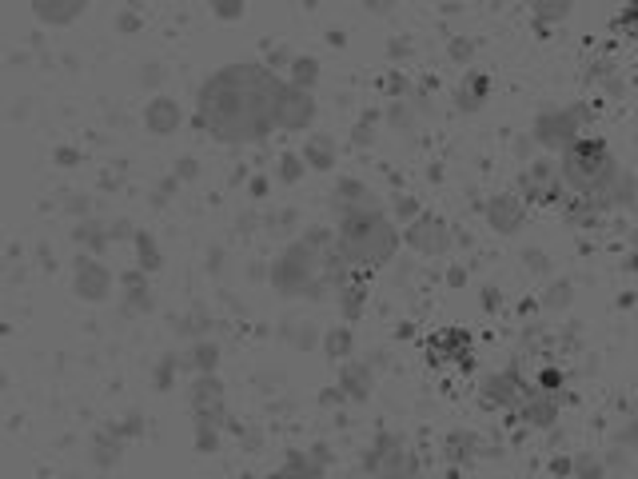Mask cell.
<instances>
[{
	"instance_id": "obj_1",
	"label": "cell",
	"mask_w": 638,
	"mask_h": 479,
	"mask_svg": "<svg viewBox=\"0 0 638 479\" xmlns=\"http://www.w3.org/2000/svg\"><path fill=\"white\" fill-rule=\"evenodd\" d=\"M284 84L288 80L272 72L264 60L220 64L196 88L192 124L232 148L264 144L276 132V104H280Z\"/></svg>"
},
{
	"instance_id": "obj_2",
	"label": "cell",
	"mask_w": 638,
	"mask_h": 479,
	"mask_svg": "<svg viewBox=\"0 0 638 479\" xmlns=\"http://www.w3.org/2000/svg\"><path fill=\"white\" fill-rule=\"evenodd\" d=\"M399 248H403V228L391 220L383 204L335 220V252L351 272H379L395 264Z\"/></svg>"
},
{
	"instance_id": "obj_3",
	"label": "cell",
	"mask_w": 638,
	"mask_h": 479,
	"mask_svg": "<svg viewBox=\"0 0 638 479\" xmlns=\"http://www.w3.org/2000/svg\"><path fill=\"white\" fill-rule=\"evenodd\" d=\"M268 284L280 300H323L335 296L327 276H323V256L312 252L304 240H288L272 260H268Z\"/></svg>"
},
{
	"instance_id": "obj_4",
	"label": "cell",
	"mask_w": 638,
	"mask_h": 479,
	"mask_svg": "<svg viewBox=\"0 0 638 479\" xmlns=\"http://www.w3.org/2000/svg\"><path fill=\"white\" fill-rule=\"evenodd\" d=\"M559 172H563V184L583 192V196H603V200H615L623 176L615 172V160L611 152L599 144V140H575L563 160H559Z\"/></svg>"
},
{
	"instance_id": "obj_5",
	"label": "cell",
	"mask_w": 638,
	"mask_h": 479,
	"mask_svg": "<svg viewBox=\"0 0 638 479\" xmlns=\"http://www.w3.org/2000/svg\"><path fill=\"white\" fill-rule=\"evenodd\" d=\"M363 472L371 479H419V460L395 432H379L363 452Z\"/></svg>"
},
{
	"instance_id": "obj_6",
	"label": "cell",
	"mask_w": 638,
	"mask_h": 479,
	"mask_svg": "<svg viewBox=\"0 0 638 479\" xmlns=\"http://www.w3.org/2000/svg\"><path fill=\"white\" fill-rule=\"evenodd\" d=\"M459 232L443 220V216H435V212H423L415 224H407L403 228V248L411 252V256H419V260H443L459 240H455Z\"/></svg>"
},
{
	"instance_id": "obj_7",
	"label": "cell",
	"mask_w": 638,
	"mask_h": 479,
	"mask_svg": "<svg viewBox=\"0 0 638 479\" xmlns=\"http://www.w3.org/2000/svg\"><path fill=\"white\" fill-rule=\"evenodd\" d=\"M583 108H547L535 116L531 124V140L535 148H571L579 140V128H583Z\"/></svg>"
},
{
	"instance_id": "obj_8",
	"label": "cell",
	"mask_w": 638,
	"mask_h": 479,
	"mask_svg": "<svg viewBox=\"0 0 638 479\" xmlns=\"http://www.w3.org/2000/svg\"><path fill=\"white\" fill-rule=\"evenodd\" d=\"M72 292L84 304H108V296L116 292V276L104 264V256H76L72 260Z\"/></svg>"
},
{
	"instance_id": "obj_9",
	"label": "cell",
	"mask_w": 638,
	"mask_h": 479,
	"mask_svg": "<svg viewBox=\"0 0 638 479\" xmlns=\"http://www.w3.org/2000/svg\"><path fill=\"white\" fill-rule=\"evenodd\" d=\"M527 392H531V388L523 384L519 368H491V372L479 376V404L491 408V412H511V408H519Z\"/></svg>"
},
{
	"instance_id": "obj_10",
	"label": "cell",
	"mask_w": 638,
	"mask_h": 479,
	"mask_svg": "<svg viewBox=\"0 0 638 479\" xmlns=\"http://www.w3.org/2000/svg\"><path fill=\"white\" fill-rule=\"evenodd\" d=\"M319 116V104H316V92H304L296 84H284L280 92V104H276V132H312Z\"/></svg>"
},
{
	"instance_id": "obj_11",
	"label": "cell",
	"mask_w": 638,
	"mask_h": 479,
	"mask_svg": "<svg viewBox=\"0 0 638 479\" xmlns=\"http://www.w3.org/2000/svg\"><path fill=\"white\" fill-rule=\"evenodd\" d=\"M483 224L495 236H515L527 224V200L519 192H495L483 200Z\"/></svg>"
},
{
	"instance_id": "obj_12",
	"label": "cell",
	"mask_w": 638,
	"mask_h": 479,
	"mask_svg": "<svg viewBox=\"0 0 638 479\" xmlns=\"http://www.w3.org/2000/svg\"><path fill=\"white\" fill-rule=\"evenodd\" d=\"M327 208L335 220L351 216V212H363V208H379V196L367 188V180L359 176H335L331 192H327Z\"/></svg>"
},
{
	"instance_id": "obj_13",
	"label": "cell",
	"mask_w": 638,
	"mask_h": 479,
	"mask_svg": "<svg viewBox=\"0 0 638 479\" xmlns=\"http://www.w3.org/2000/svg\"><path fill=\"white\" fill-rule=\"evenodd\" d=\"M331 448L327 444H312V448H288L276 476L280 479H323V472L331 468Z\"/></svg>"
},
{
	"instance_id": "obj_14",
	"label": "cell",
	"mask_w": 638,
	"mask_h": 479,
	"mask_svg": "<svg viewBox=\"0 0 638 479\" xmlns=\"http://www.w3.org/2000/svg\"><path fill=\"white\" fill-rule=\"evenodd\" d=\"M375 364L371 360H347L335 372V388L347 396V404H367L375 396Z\"/></svg>"
},
{
	"instance_id": "obj_15",
	"label": "cell",
	"mask_w": 638,
	"mask_h": 479,
	"mask_svg": "<svg viewBox=\"0 0 638 479\" xmlns=\"http://www.w3.org/2000/svg\"><path fill=\"white\" fill-rule=\"evenodd\" d=\"M519 192H523L527 200H555V196L563 192V172H559V164H551V160H531V164L523 168V176H519Z\"/></svg>"
},
{
	"instance_id": "obj_16",
	"label": "cell",
	"mask_w": 638,
	"mask_h": 479,
	"mask_svg": "<svg viewBox=\"0 0 638 479\" xmlns=\"http://www.w3.org/2000/svg\"><path fill=\"white\" fill-rule=\"evenodd\" d=\"M144 128L152 136H176L184 128V104L168 92H156L148 104H144Z\"/></svg>"
},
{
	"instance_id": "obj_17",
	"label": "cell",
	"mask_w": 638,
	"mask_h": 479,
	"mask_svg": "<svg viewBox=\"0 0 638 479\" xmlns=\"http://www.w3.org/2000/svg\"><path fill=\"white\" fill-rule=\"evenodd\" d=\"M228 428H232L228 408H216V412H200V416H192V448H196L200 456L220 452V448H224Z\"/></svg>"
},
{
	"instance_id": "obj_18",
	"label": "cell",
	"mask_w": 638,
	"mask_h": 479,
	"mask_svg": "<svg viewBox=\"0 0 638 479\" xmlns=\"http://www.w3.org/2000/svg\"><path fill=\"white\" fill-rule=\"evenodd\" d=\"M152 308H156L152 276H144V272H124V276H120V316L136 320V316H148Z\"/></svg>"
},
{
	"instance_id": "obj_19",
	"label": "cell",
	"mask_w": 638,
	"mask_h": 479,
	"mask_svg": "<svg viewBox=\"0 0 638 479\" xmlns=\"http://www.w3.org/2000/svg\"><path fill=\"white\" fill-rule=\"evenodd\" d=\"M431 116V100L415 88V96H407V100H391L387 104V112H383V124L391 128V132H419V124Z\"/></svg>"
},
{
	"instance_id": "obj_20",
	"label": "cell",
	"mask_w": 638,
	"mask_h": 479,
	"mask_svg": "<svg viewBox=\"0 0 638 479\" xmlns=\"http://www.w3.org/2000/svg\"><path fill=\"white\" fill-rule=\"evenodd\" d=\"M487 100H491V76H487V72H467V76L451 88V104H455V112H463V116L483 112Z\"/></svg>"
},
{
	"instance_id": "obj_21",
	"label": "cell",
	"mask_w": 638,
	"mask_h": 479,
	"mask_svg": "<svg viewBox=\"0 0 638 479\" xmlns=\"http://www.w3.org/2000/svg\"><path fill=\"white\" fill-rule=\"evenodd\" d=\"M168 328H172V336L176 340H184V344H196V340H208L212 336V312L204 308V304H184L172 320H168Z\"/></svg>"
},
{
	"instance_id": "obj_22",
	"label": "cell",
	"mask_w": 638,
	"mask_h": 479,
	"mask_svg": "<svg viewBox=\"0 0 638 479\" xmlns=\"http://www.w3.org/2000/svg\"><path fill=\"white\" fill-rule=\"evenodd\" d=\"M515 416H519L527 428L547 432V428L559 420V396H551V392L535 388V392H527V396H523V404L515 408Z\"/></svg>"
},
{
	"instance_id": "obj_23",
	"label": "cell",
	"mask_w": 638,
	"mask_h": 479,
	"mask_svg": "<svg viewBox=\"0 0 638 479\" xmlns=\"http://www.w3.org/2000/svg\"><path fill=\"white\" fill-rule=\"evenodd\" d=\"M431 352L447 364H459L463 372H475V356H471V336L463 328H447L431 340Z\"/></svg>"
},
{
	"instance_id": "obj_24",
	"label": "cell",
	"mask_w": 638,
	"mask_h": 479,
	"mask_svg": "<svg viewBox=\"0 0 638 479\" xmlns=\"http://www.w3.org/2000/svg\"><path fill=\"white\" fill-rule=\"evenodd\" d=\"M72 244L80 248V256H100V252L112 244V224L100 220V216L76 220V224H72Z\"/></svg>"
},
{
	"instance_id": "obj_25",
	"label": "cell",
	"mask_w": 638,
	"mask_h": 479,
	"mask_svg": "<svg viewBox=\"0 0 638 479\" xmlns=\"http://www.w3.org/2000/svg\"><path fill=\"white\" fill-rule=\"evenodd\" d=\"M300 156H304L308 172L327 176V172H335V164H339V144H335V136H327V132H312V136L304 140Z\"/></svg>"
},
{
	"instance_id": "obj_26",
	"label": "cell",
	"mask_w": 638,
	"mask_h": 479,
	"mask_svg": "<svg viewBox=\"0 0 638 479\" xmlns=\"http://www.w3.org/2000/svg\"><path fill=\"white\" fill-rule=\"evenodd\" d=\"M220 364H224V348H220V340H212V336L188 344V352H184V372H188V376H216Z\"/></svg>"
},
{
	"instance_id": "obj_27",
	"label": "cell",
	"mask_w": 638,
	"mask_h": 479,
	"mask_svg": "<svg viewBox=\"0 0 638 479\" xmlns=\"http://www.w3.org/2000/svg\"><path fill=\"white\" fill-rule=\"evenodd\" d=\"M216 408H228L224 404V380L220 376H192V384H188V412L200 416V412H216Z\"/></svg>"
},
{
	"instance_id": "obj_28",
	"label": "cell",
	"mask_w": 638,
	"mask_h": 479,
	"mask_svg": "<svg viewBox=\"0 0 638 479\" xmlns=\"http://www.w3.org/2000/svg\"><path fill=\"white\" fill-rule=\"evenodd\" d=\"M28 12L40 20V24H72L76 16H84L88 12V4L84 0H32L28 4Z\"/></svg>"
},
{
	"instance_id": "obj_29",
	"label": "cell",
	"mask_w": 638,
	"mask_h": 479,
	"mask_svg": "<svg viewBox=\"0 0 638 479\" xmlns=\"http://www.w3.org/2000/svg\"><path fill=\"white\" fill-rule=\"evenodd\" d=\"M479 452H483V436L471 432V428H455V432H447V440H443L447 464H471V460H479Z\"/></svg>"
},
{
	"instance_id": "obj_30",
	"label": "cell",
	"mask_w": 638,
	"mask_h": 479,
	"mask_svg": "<svg viewBox=\"0 0 638 479\" xmlns=\"http://www.w3.org/2000/svg\"><path fill=\"white\" fill-rule=\"evenodd\" d=\"M331 364H347L355 360V328L351 324H331L323 328V348H319Z\"/></svg>"
},
{
	"instance_id": "obj_31",
	"label": "cell",
	"mask_w": 638,
	"mask_h": 479,
	"mask_svg": "<svg viewBox=\"0 0 638 479\" xmlns=\"http://www.w3.org/2000/svg\"><path fill=\"white\" fill-rule=\"evenodd\" d=\"M132 260H136V272H144V276H156V272L164 268L160 240H156L148 228H140V232H136V240H132Z\"/></svg>"
},
{
	"instance_id": "obj_32",
	"label": "cell",
	"mask_w": 638,
	"mask_h": 479,
	"mask_svg": "<svg viewBox=\"0 0 638 479\" xmlns=\"http://www.w3.org/2000/svg\"><path fill=\"white\" fill-rule=\"evenodd\" d=\"M280 340L296 352H316L323 348V332H319L312 320H284L280 324Z\"/></svg>"
},
{
	"instance_id": "obj_33",
	"label": "cell",
	"mask_w": 638,
	"mask_h": 479,
	"mask_svg": "<svg viewBox=\"0 0 638 479\" xmlns=\"http://www.w3.org/2000/svg\"><path fill=\"white\" fill-rule=\"evenodd\" d=\"M331 300H335V312H339V320H343V324H355V320L367 312V288H363V280L343 284Z\"/></svg>"
},
{
	"instance_id": "obj_34",
	"label": "cell",
	"mask_w": 638,
	"mask_h": 479,
	"mask_svg": "<svg viewBox=\"0 0 638 479\" xmlns=\"http://www.w3.org/2000/svg\"><path fill=\"white\" fill-rule=\"evenodd\" d=\"M284 80H288V84H296V88H304V92H316L319 80H323V64H319V56H312V52H296V60L288 64Z\"/></svg>"
},
{
	"instance_id": "obj_35",
	"label": "cell",
	"mask_w": 638,
	"mask_h": 479,
	"mask_svg": "<svg viewBox=\"0 0 638 479\" xmlns=\"http://www.w3.org/2000/svg\"><path fill=\"white\" fill-rule=\"evenodd\" d=\"M124 444H128V440L120 436V428H104V432L92 436V460H96L100 468H112V464L120 460Z\"/></svg>"
},
{
	"instance_id": "obj_36",
	"label": "cell",
	"mask_w": 638,
	"mask_h": 479,
	"mask_svg": "<svg viewBox=\"0 0 638 479\" xmlns=\"http://www.w3.org/2000/svg\"><path fill=\"white\" fill-rule=\"evenodd\" d=\"M180 372H184V356H176V352H164V356L152 364V388H156V392H172Z\"/></svg>"
},
{
	"instance_id": "obj_37",
	"label": "cell",
	"mask_w": 638,
	"mask_h": 479,
	"mask_svg": "<svg viewBox=\"0 0 638 479\" xmlns=\"http://www.w3.org/2000/svg\"><path fill=\"white\" fill-rule=\"evenodd\" d=\"M296 240H304L319 256H331L335 252V224H304Z\"/></svg>"
},
{
	"instance_id": "obj_38",
	"label": "cell",
	"mask_w": 638,
	"mask_h": 479,
	"mask_svg": "<svg viewBox=\"0 0 638 479\" xmlns=\"http://www.w3.org/2000/svg\"><path fill=\"white\" fill-rule=\"evenodd\" d=\"M379 124H383V116H379L375 108H367V112L351 124V144H355V148H371L375 136H379Z\"/></svg>"
},
{
	"instance_id": "obj_39",
	"label": "cell",
	"mask_w": 638,
	"mask_h": 479,
	"mask_svg": "<svg viewBox=\"0 0 638 479\" xmlns=\"http://www.w3.org/2000/svg\"><path fill=\"white\" fill-rule=\"evenodd\" d=\"M280 184H300L304 176H308V164H304V156L300 152H280L276 156V172H272Z\"/></svg>"
},
{
	"instance_id": "obj_40",
	"label": "cell",
	"mask_w": 638,
	"mask_h": 479,
	"mask_svg": "<svg viewBox=\"0 0 638 479\" xmlns=\"http://www.w3.org/2000/svg\"><path fill=\"white\" fill-rule=\"evenodd\" d=\"M419 216H423V208H419V200H415L411 192H395V196H391V220H395L399 228L415 224Z\"/></svg>"
},
{
	"instance_id": "obj_41",
	"label": "cell",
	"mask_w": 638,
	"mask_h": 479,
	"mask_svg": "<svg viewBox=\"0 0 638 479\" xmlns=\"http://www.w3.org/2000/svg\"><path fill=\"white\" fill-rule=\"evenodd\" d=\"M60 204H64V212H68V216H76V220L96 216V212H92V204H96V200H92L88 192H64V196H60Z\"/></svg>"
},
{
	"instance_id": "obj_42",
	"label": "cell",
	"mask_w": 638,
	"mask_h": 479,
	"mask_svg": "<svg viewBox=\"0 0 638 479\" xmlns=\"http://www.w3.org/2000/svg\"><path fill=\"white\" fill-rule=\"evenodd\" d=\"M379 88H383L391 100H407V96H415V84H411L403 72H387V76L379 80Z\"/></svg>"
},
{
	"instance_id": "obj_43",
	"label": "cell",
	"mask_w": 638,
	"mask_h": 479,
	"mask_svg": "<svg viewBox=\"0 0 638 479\" xmlns=\"http://www.w3.org/2000/svg\"><path fill=\"white\" fill-rule=\"evenodd\" d=\"M567 300H571V284L555 280V284H547V288H543V308L559 312V308H567Z\"/></svg>"
},
{
	"instance_id": "obj_44",
	"label": "cell",
	"mask_w": 638,
	"mask_h": 479,
	"mask_svg": "<svg viewBox=\"0 0 638 479\" xmlns=\"http://www.w3.org/2000/svg\"><path fill=\"white\" fill-rule=\"evenodd\" d=\"M447 56H451L455 64H471L475 40H471V36H451V40H447Z\"/></svg>"
},
{
	"instance_id": "obj_45",
	"label": "cell",
	"mask_w": 638,
	"mask_h": 479,
	"mask_svg": "<svg viewBox=\"0 0 638 479\" xmlns=\"http://www.w3.org/2000/svg\"><path fill=\"white\" fill-rule=\"evenodd\" d=\"M411 52H415V40H411V36H391V40H387V56H391L395 64H403Z\"/></svg>"
},
{
	"instance_id": "obj_46",
	"label": "cell",
	"mask_w": 638,
	"mask_h": 479,
	"mask_svg": "<svg viewBox=\"0 0 638 479\" xmlns=\"http://www.w3.org/2000/svg\"><path fill=\"white\" fill-rule=\"evenodd\" d=\"M264 224H268L272 232H296V228H300V216H296V212L288 208V212H272V216H268Z\"/></svg>"
},
{
	"instance_id": "obj_47",
	"label": "cell",
	"mask_w": 638,
	"mask_h": 479,
	"mask_svg": "<svg viewBox=\"0 0 638 479\" xmlns=\"http://www.w3.org/2000/svg\"><path fill=\"white\" fill-rule=\"evenodd\" d=\"M212 12H216L220 20H240V16L248 12V4H244V0H216Z\"/></svg>"
},
{
	"instance_id": "obj_48",
	"label": "cell",
	"mask_w": 638,
	"mask_h": 479,
	"mask_svg": "<svg viewBox=\"0 0 638 479\" xmlns=\"http://www.w3.org/2000/svg\"><path fill=\"white\" fill-rule=\"evenodd\" d=\"M531 12H535V20H539V24H555V20H563L571 8H567V4H535Z\"/></svg>"
},
{
	"instance_id": "obj_49",
	"label": "cell",
	"mask_w": 638,
	"mask_h": 479,
	"mask_svg": "<svg viewBox=\"0 0 638 479\" xmlns=\"http://www.w3.org/2000/svg\"><path fill=\"white\" fill-rule=\"evenodd\" d=\"M164 76H168V68H164V64H156V60L140 64V84H148V88H160V84H164Z\"/></svg>"
},
{
	"instance_id": "obj_50",
	"label": "cell",
	"mask_w": 638,
	"mask_h": 479,
	"mask_svg": "<svg viewBox=\"0 0 638 479\" xmlns=\"http://www.w3.org/2000/svg\"><path fill=\"white\" fill-rule=\"evenodd\" d=\"M172 176H176L180 184H184V180H196V176H200V160H196V156H180L176 168H172Z\"/></svg>"
},
{
	"instance_id": "obj_51",
	"label": "cell",
	"mask_w": 638,
	"mask_h": 479,
	"mask_svg": "<svg viewBox=\"0 0 638 479\" xmlns=\"http://www.w3.org/2000/svg\"><path fill=\"white\" fill-rule=\"evenodd\" d=\"M108 224H112V244H124V240L132 244V240H136V232H140L132 220H108Z\"/></svg>"
},
{
	"instance_id": "obj_52",
	"label": "cell",
	"mask_w": 638,
	"mask_h": 479,
	"mask_svg": "<svg viewBox=\"0 0 638 479\" xmlns=\"http://www.w3.org/2000/svg\"><path fill=\"white\" fill-rule=\"evenodd\" d=\"M140 24H144V20H140L136 8H120V12H116V28H120V32H140Z\"/></svg>"
},
{
	"instance_id": "obj_53",
	"label": "cell",
	"mask_w": 638,
	"mask_h": 479,
	"mask_svg": "<svg viewBox=\"0 0 638 479\" xmlns=\"http://www.w3.org/2000/svg\"><path fill=\"white\" fill-rule=\"evenodd\" d=\"M467 272H471L467 264H447V272H443V284H447V288H463V284L471 280Z\"/></svg>"
},
{
	"instance_id": "obj_54",
	"label": "cell",
	"mask_w": 638,
	"mask_h": 479,
	"mask_svg": "<svg viewBox=\"0 0 638 479\" xmlns=\"http://www.w3.org/2000/svg\"><path fill=\"white\" fill-rule=\"evenodd\" d=\"M176 188H180V180H176V176H168L164 184H156V188H152V204H168V200L176 196Z\"/></svg>"
},
{
	"instance_id": "obj_55",
	"label": "cell",
	"mask_w": 638,
	"mask_h": 479,
	"mask_svg": "<svg viewBox=\"0 0 638 479\" xmlns=\"http://www.w3.org/2000/svg\"><path fill=\"white\" fill-rule=\"evenodd\" d=\"M539 388L555 396V392L563 388V372H559V368H543V372H539Z\"/></svg>"
},
{
	"instance_id": "obj_56",
	"label": "cell",
	"mask_w": 638,
	"mask_h": 479,
	"mask_svg": "<svg viewBox=\"0 0 638 479\" xmlns=\"http://www.w3.org/2000/svg\"><path fill=\"white\" fill-rule=\"evenodd\" d=\"M268 192H272V180L256 172V176L248 180V196H252V200H268Z\"/></svg>"
},
{
	"instance_id": "obj_57",
	"label": "cell",
	"mask_w": 638,
	"mask_h": 479,
	"mask_svg": "<svg viewBox=\"0 0 638 479\" xmlns=\"http://www.w3.org/2000/svg\"><path fill=\"white\" fill-rule=\"evenodd\" d=\"M479 300H483V312H499V300H503V296H499L495 284H483V288H479Z\"/></svg>"
},
{
	"instance_id": "obj_58",
	"label": "cell",
	"mask_w": 638,
	"mask_h": 479,
	"mask_svg": "<svg viewBox=\"0 0 638 479\" xmlns=\"http://www.w3.org/2000/svg\"><path fill=\"white\" fill-rule=\"evenodd\" d=\"M224 264H228V252H224L220 244H212V248H208V272H212V276H220V268H224Z\"/></svg>"
},
{
	"instance_id": "obj_59",
	"label": "cell",
	"mask_w": 638,
	"mask_h": 479,
	"mask_svg": "<svg viewBox=\"0 0 638 479\" xmlns=\"http://www.w3.org/2000/svg\"><path fill=\"white\" fill-rule=\"evenodd\" d=\"M339 404H347V396H343V392H339L335 384L319 392V408H339Z\"/></svg>"
},
{
	"instance_id": "obj_60",
	"label": "cell",
	"mask_w": 638,
	"mask_h": 479,
	"mask_svg": "<svg viewBox=\"0 0 638 479\" xmlns=\"http://www.w3.org/2000/svg\"><path fill=\"white\" fill-rule=\"evenodd\" d=\"M523 264H527L531 272H539V276L547 272V256H543V252H535V248H527V252H523Z\"/></svg>"
},
{
	"instance_id": "obj_61",
	"label": "cell",
	"mask_w": 638,
	"mask_h": 479,
	"mask_svg": "<svg viewBox=\"0 0 638 479\" xmlns=\"http://www.w3.org/2000/svg\"><path fill=\"white\" fill-rule=\"evenodd\" d=\"M575 476H579V479H599V468H595V460H591V456L575 460Z\"/></svg>"
},
{
	"instance_id": "obj_62",
	"label": "cell",
	"mask_w": 638,
	"mask_h": 479,
	"mask_svg": "<svg viewBox=\"0 0 638 479\" xmlns=\"http://www.w3.org/2000/svg\"><path fill=\"white\" fill-rule=\"evenodd\" d=\"M56 164L72 168V164H80V152H76V148H56Z\"/></svg>"
},
{
	"instance_id": "obj_63",
	"label": "cell",
	"mask_w": 638,
	"mask_h": 479,
	"mask_svg": "<svg viewBox=\"0 0 638 479\" xmlns=\"http://www.w3.org/2000/svg\"><path fill=\"white\" fill-rule=\"evenodd\" d=\"M343 40H347V36H343V32H339V28H331V32H327V44H335V48H339V44H343Z\"/></svg>"
}]
</instances>
